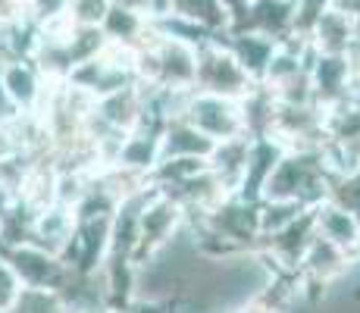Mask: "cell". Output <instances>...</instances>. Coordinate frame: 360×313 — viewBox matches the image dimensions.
<instances>
[{
    "label": "cell",
    "instance_id": "cell-26",
    "mask_svg": "<svg viewBox=\"0 0 360 313\" xmlns=\"http://www.w3.org/2000/svg\"><path fill=\"white\" fill-rule=\"evenodd\" d=\"M19 116V110L10 103V97L4 94V88H0V125H6V122H13Z\"/></svg>",
    "mask_w": 360,
    "mask_h": 313
},
{
    "label": "cell",
    "instance_id": "cell-15",
    "mask_svg": "<svg viewBox=\"0 0 360 313\" xmlns=\"http://www.w3.org/2000/svg\"><path fill=\"white\" fill-rule=\"evenodd\" d=\"M248 144L251 135H238L229 141H217L213 144V154L207 157V170L213 172L226 194H238L241 179H245V166H248Z\"/></svg>",
    "mask_w": 360,
    "mask_h": 313
},
{
    "label": "cell",
    "instance_id": "cell-29",
    "mask_svg": "<svg viewBox=\"0 0 360 313\" xmlns=\"http://www.w3.org/2000/svg\"><path fill=\"white\" fill-rule=\"evenodd\" d=\"M72 313H126V310L113 307V304H91V307H82V310H72Z\"/></svg>",
    "mask_w": 360,
    "mask_h": 313
},
{
    "label": "cell",
    "instance_id": "cell-19",
    "mask_svg": "<svg viewBox=\"0 0 360 313\" xmlns=\"http://www.w3.org/2000/svg\"><path fill=\"white\" fill-rule=\"evenodd\" d=\"M10 313H66V301L53 288H19Z\"/></svg>",
    "mask_w": 360,
    "mask_h": 313
},
{
    "label": "cell",
    "instance_id": "cell-23",
    "mask_svg": "<svg viewBox=\"0 0 360 313\" xmlns=\"http://www.w3.org/2000/svg\"><path fill=\"white\" fill-rule=\"evenodd\" d=\"M19 288H22V285H19L16 273H13L10 260H6V254H4V248H0V313H10Z\"/></svg>",
    "mask_w": 360,
    "mask_h": 313
},
{
    "label": "cell",
    "instance_id": "cell-3",
    "mask_svg": "<svg viewBox=\"0 0 360 313\" xmlns=\"http://www.w3.org/2000/svg\"><path fill=\"white\" fill-rule=\"evenodd\" d=\"M185 210L176 198H169L166 191H157L150 185L148 198L138 213V248H135V263L148 260L150 254H157L163 245H169L172 235L182 229Z\"/></svg>",
    "mask_w": 360,
    "mask_h": 313
},
{
    "label": "cell",
    "instance_id": "cell-22",
    "mask_svg": "<svg viewBox=\"0 0 360 313\" xmlns=\"http://www.w3.org/2000/svg\"><path fill=\"white\" fill-rule=\"evenodd\" d=\"M332 6V0H295V25L292 38H310L314 25L320 23V16Z\"/></svg>",
    "mask_w": 360,
    "mask_h": 313
},
{
    "label": "cell",
    "instance_id": "cell-18",
    "mask_svg": "<svg viewBox=\"0 0 360 313\" xmlns=\"http://www.w3.org/2000/svg\"><path fill=\"white\" fill-rule=\"evenodd\" d=\"M304 210L310 207H301L295 200H276V198H260L257 200V226H260V238L263 235H273L279 229H285L292 219H297Z\"/></svg>",
    "mask_w": 360,
    "mask_h": 313
},
{
    "label": "cell",
    "instance_id": "cell-4",
    "mask_svg": "<svg viewBox=\"0 0 360 313\" xmlns=\"http://www.w3.org/2000/svg\"><path fill=\"white\" fill-rule=\"evenodd\" d=\"M198 132H204L210 141H229V138L245 135V116H241V101L219 97L210 91H188L182 103V113Z\"/></svg>",
    "mask_w": 360,
    "mask_h": 313
},
{
    "label": "cell",
    "instance_id": "cell-16",
    "mask_svg": "<svg viewBox=\"0 0 360 313\" xmlns=\"http://www.w3.org/2000/svg\"><path fill=\"white\" fill-rule=\"evenodd\" d=\"M213 144L217 141H210L204 132H198L185 116H172L160 129V160H172V157L207 160L213 154Z\"/></svg>",
    "mask_w": 360,
    "mask_h": 313
},
{
    "label": "cell",
    "instance_id": "cell-17",
    "mask_svg": "<svg viewBox=\"0 0 360 313\" xmlns=\"http://www.w3.org/2000/svg\"><path fill=\"white\" fill-rule=\"evenodd\" d=\"M166 13L195 19L213 32H226V4L223 0H166Z\"/></svg>",
    "mask_w": 360,
    "mask_h": 313
},
{
    "label": "cell",
    "instance_id": "cell-14",
    "mask_svg": "<svg viewBox=\"0 0 360 313\" xmlns=\"http://www.w3.org/2000/svg\"><path fill=\"white\" fill-rule=\"evenodd\" d=\"M101 32L110 44L129 47V51H141L150 38H154V19L141 16L135 10H126V6H110L107 16L101 23Z\"/></svg>",
    "mask_w": 360,
    "mask_h": 313
},
{
    "label": "cell",
    "instance_id": "cell-12",
    "mask_svg": "<svg viewBox=\"0 0 360 313\" xmlns=\"http://www.w3.org/2000/svg\"><path fill=\"white\" fill-rule=\"evenodd\" d=\"M217 38L229 47V53L238 60V66L245 69L254 82H263V72H266L269 57H273L279 41L266 38V34H257V32H219Z\"/></svg>",
    "mask_w": 360,
    "mask_h": 313
},
{
    "label": "cell",
    "instance_id": "cell-10",
    "mask_svg": "<svg viewBox=\"0 0 360 313\" xmlns=\"http://www.w3.org/2000/svg\"><path fill=\"white\" fill-rule=\"evenodd\" d=\"M72 232H75V210L72 207L51 200L47 207L34 210V217H32V241L34 245H41V248H47V250L63 257L66 245L72 241Z\"/></svg>",
    "mask_w": 360,
    "mask_h": 313
},
{
    "label": "cell",
    "instance_id": "cell-7",
    "mask_svg": "<svg viewBox=\"0 0 360 313\" xmlns=\"http://www.w3.org/2000/svg\"><path fill=\"white\" fill-rule=\"evenodd\" d=\"M285 144L273 135H260V138H251L248 144V166H245V179H241V188H238V198L245 200H260L263 188H266L269 176H273L276 163L285 154Z\"/></svg>",
    "mask_w": 360,
    "mask_h": 313
},
{
    "label": "cell",
    "instance_id": "cell-13",
    "mask_svg": "<svg viewBox=\"0 0 360 313\" xmlns=\"http://www.w3.org/2000/svg\"><path fill=\"white\" fill-rule=\"evenodd\" d=\"M314 226L316 235L329 238L332 245H338L348 254H357V241H360V217L351 210H345L335 200H320L314 207Z\"/></svg>",
    "mask_w": 360,
    "mask_h": 313
},
{
    "label": "cell",
    "instance_id": "cell-9",
    "mask_svg": "<svg viewBox=\"0 0 360 313\" xmlns=\"http://www.w3.org/2000/svg\"><path fill=\"white\" fill-rule=\"evenodd\" d=\"M351 257L354 254H348V250H342L338 245H332L329 238L314 235L310 248L304 250V257H301L297 276L310 285H329L332 279H338V276L345 273V267L351 263Z\"/></svg>",
    "mask_w": 360,
    "mask_h": 313
},
{
    "label": "cell",
    "instance_id": "cell-24",
    "mask_svg": "<svg viewBox=\"0 0 360 313\" xmlns=\"http://www.w3.org/2000/svg\"><path fill=\"white\" fill-rule=\"evenodd\" d=\"M116 6H126V10H135L148 19H157L166 13V0H113Z\"/></svg>",
    "mask_w": 360,
    "mask_h": 313
},
{
    "label": "cell",
    "instance_id": "cell-21",
    "mask_svg": "<svg viewBox=\"0 0 360 313\" xmlns=\"http://www.w3.org/2000/svg\"><path fill=\"white\" fill-rule=\"evenodd\" d=\"M329 200H335V204H342L345 210H351L360 217V166L342 172V176H332Z\"/></svg>",
    "mask_w": 360,
    "mask_h": 313
},
{
    "label": "cell",
    "instance_id": "cell-27",
    "mask_svg": "<svg viewBox=\"0 0 360 313\" xmlns=\"http://www.w3.org/2000/svg\"><path fill=\"white\" fill-rule=\"evenodd\" d=\"M332 6L342 13H348V16H354L360 23V0H332Z\"/></svg>",
    "mask_w": 360,
    "mask_h": 313
},
{
    "label": "cell",
    "instance_id": "cell-8",
    "mask_svg": "<svg viewBox=\"0 0 360 313\" xmlns=\"http://www.w3.org/2000/svg\"><path fill=\"white\" fill-rule=\"evenodd\" d=\"M348 82H351L348 57H342V53H314V63H310V88H314V101L320 107L342 103L345 94H348Z\"/></svg>",
    "mask_w": 360,
    "mask_h": 313
},
{
    "label": "cell",
    "instance_id": "cell-28",
    "mask_svg": "<svg viewBox=\"0 0 360 313\" xmlns=\"http://www.w3.org/2000/svg\"><path fill=\"white\" fill-rule=\"evenodd\" d=\"M232 313H276V310L269 307V304H263L260 298H257V301H248L245 307H238V310H232Z\"/></svg>",
    "mask_w": 360,
    "mask_h": 313
},
{
    "label": "cell",
    "instance_id": "cell-11",
    "mask_svg": "<svg viewBox=\"0 0 360 313\" xmlns=\"http://www.w3.org/2000/svg\"><path fill=\"white\" fill-rule=\"evenodd\" d=\"M360 38V23L354 16H348V13L335 10V6H329L326 13L320 16V23L314 25V32H310V47H314L316 53H348L351 47H354V41Z\"/></svg>",
    "mask_w": 360,
    "mask_h": 313
},
{
    "label": "cell",
    "instance_id": "cell-31",
    "mask_svg": "<svg viewBox=\"0 0 360 313\" xmlns=\"http://www.w3.org/2000/svg\"><path fill=\"white\" fill-rule=\"evenodd\" d=\"M357 257H360V241H357Z\"/></svg>",
    "mask_w": 360,
    "mask_h": 313
},
{
    "label": "cell",
    "instance_id": "cell-25",
    "mask_svg": "<svg viewBox=\"0 0 360 313\" xmlns=\"http://www.w3.org/2000/svg\"><path fill=\"white\" fill-rule=\"evenodd\" d=\"M13 16H29L22 0H0V19H13Z\"/></svg>",
    "mask_w": 360,
    "mask_h": 313
},
{
    "label": "cell",
    "instance_id": "cell-20",
    "mask_svg": "<svg viewBox=\"0 0 360 313\" xmlns=\"http://www.w3.org/2000/svg\"><path fill=\"white\" fill-rule=\"evenodd\" d=\"M113 6V0H66L63 16L72 25H85V29H101L107 10Z\"/></svg>",
    "mask_w": 360,
    "mask_h": 313
},
{
    "label": "cell",
    "instance_id": "cell-2",
    "mask_svg": "<svg viewBox=\"0 0 360 313\" xmlns=\"http://www.w3.org/2000/svg\"><path fill=\"white\" fill-rule=\"evenodd\" d=\"M254 85L257 82L238 66V60L232 57L229 47L219 38L198 47V79H195L198 91H210L219 97L241 101V97H248L254 91Z\"/></svg>",
    "mask_w": 360,
    "mask_h": 313
},
{
    "label": "cell",
    "instance_id": "cell-1",
    "mask_svg": "<svg viewBox=\"0 0 360 313\" xmlns=\"http://www.w3.org/2000/svg\"><path fill=\"white\" fill-rule=\"evenodd\" d=\"M329 182L332 172L323 163L320 148H288L276 163L260 198L295 200L301 207H316L320 200L329 198Z\"/></svg>",
    "mask_w": 360,
    "mask_h": 313
},
{
    "label": "cell",
    "instance_id": "cell-5",
    "mask_svg": "<svg viewBox=\"0 0 360 313\" xmlns=\"http://www.w3.org/2000/svg\"><path fill=\"white\" fill-rule=\"evenodd\" d=\"M4 254L10 260L13 273H16L19 285H25V288H53L63 295V288L75 276V269L69 267L63 257L34 245V241H22L16 248H6Z\"/></svg>",
    "mask_w": 360,
    "mask_h": 313
},
{
    "label": "cell",
    "instance_id": "cell-6",
    "mask_svg": "<svg viewBox=\"0 0 360 313\" xmlns=\"http://www.w3.org/2000/svg\"><path fill=\"white\" fill-rule=\"evenodd\" d=\"M51 82L44 72L38 69V63L32 57H19V60H6L0 63V88L10 97V103L25 116H34L44 103Z\"/></svg>",
    "mask_w": 360,
    "mask_h": 313
},
{
    "label": "cell",
    "instance_id": "cell-30",
    "mask_svg": "<svg viewBox=\"0 0 360 313\" xmlns=\"http://www.w3.org/2000/svg\"><path fill=\"white\" fill-rule=\"evenodd\" d=\"M10 200H13V194H6L4 188H0V217L6 213V207H10Z\"/></svg>",
    "mask_w": 360,
    "mask_h": 313
}]
</instances>
